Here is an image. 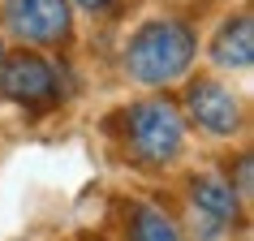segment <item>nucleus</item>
I'll use <instances>...</instances> for the list:
<instances>
[{
    "label": "nucleus",
    "instance_id": "obj_1",
    "mask_svg": "<svg viewBox=\"0 0 254 241\" xmlns=\"http://www.w3.org/2000/svg\"><path fill=\"white\" fill-rule=\"evenodd\" d=\"M112 134L134 168H168L186 147V120L168 99H138L112 117Z\"/></svg>",
    "mask_w": 254,
    "mask_h": 241
},
{
    "label": "nucleus",
    "instance_id": "obj_2",
    "mask_svg": "<svg viewBox=\"0 0 254 241\" xmlns=\"http://www.w3.org/2000/svg\"><path fill=\"white\" fill-rule=\"evenodd\" d=\"M198 35L181 17H151L125 43V73L142 86H168L194 65Z\"/></svg>",
    "mask_w": 254,
    "mask_h": 241
},
{
    "label": "nucleus",
    "instance_id": "obj_3",
    "mask_svg": "<svg viewBox=\"0 0 254 241\" xmlns=\"http://www.w3.org/2000/svg\"><path fill=\"white\" fill-rule=\"evenodd\" d=\"M186 202H190V233L194 241H228L233 228L241 224V198L224 177L215 173H194L186 185Z\"/></svg>",
    "mask_w": 254,
    "mask_h": 241
},
{
    "label": "nucleus",
    "instance_id": "obj_4",
    "mask_svg": "<svg viewBox=\"0 0 254 241\" xmlns=\"http://www.w3.org/2000/svg\"><path fill=\"white\" fill-rule=\"evenodd\" d=\"M0 91L9 95L17 108L26 112H48L61 104V73L52 60H43L39 52H13L0 65Z\"/></svg>",
    "mask_w": 254,
    "mask_h": 241
},
{
    "label": "nucleus",
    "instance_id": "obj_5",
    "mask_svg": "<svg viewBox=\"0 0 254 241\" xmlns=\"http://www.w3.org/2000/svg\"><path fill=\"white\" fill-rule=\"evenodd\" d=\"M0 17L13 39L35 43V48H61L73 35L69 0H4Z\"/></svg>",
    "mask_w": 254,
    "mask_h": 241
},
{
    "label": "nucleus",
    "instance_id": "obj_6",
    "mask_svg": "<svg viewBox=\"0 0 254 241\" xmlns=\"http://www.w3.org/2000/svg\"><path fill=\"white\" fill-rule=\"evenodd\" d=\"M186 112H190V120L198 125L202 134H211V138H233V134H241V125H246L241 99L215 78H194L190 82Z\"/></svg>",
    "mask_w": 254,
    "mask_h": 241
},
{
    "label": "nucleus",
    "instance_id": "obj_7",
    "mask_svg": "<svg viewBox=\"0 0 254 241\" xmlns=\"http://www.w3.org/2000/svg\"><path fill=\"white\" fill-rule=\"evenodd\" d=\"M211 56H215V65H224V69H250V60H254V22H250V13L228 17L224 26L215 30Z\"/></svg>",
    "mask_w": 254,
    "mask_h": 241
},
{
    "label": "nucleus",
    "instance_id": "obj_8",
    "mask_svg": "<svg viewBox=\"0 0 254 241\" xmlns=\"http://www.w3.org/2000/svg\"><path fill=\"white\" fill-rule=\"evenodd\" d=\"M121 241H181V228L155 202H129L125 224H121Z\"/></svg>",
    "mask_w": 254,
    "mask_h": 241
},
{
    "label": "nucleus",
    "instance_id": "obj_9",
    "mask_svg": "<svg viewBox=\"0 0 254 241\" xmlns=\"http://www.w3.org/2000/svg\"><path fill=\"white\" fill-rule=\"evenodd\" d=\"M228 185L237 189V198H241V202L254 194V181H250V155H241V160H237V181H228Z\"/></svg>",
    "mask_w": 254,
    "mask_h": 241
},
{
    "label": "nucleus",
    "instance_id": "obj_10",
    "mask_svg": "<svg viewBox=\"0 0 254 241\" xmlns=\"http://www.w3.org/2000/svg\"><path fill=\"white\" fill-rule=\"evenodd\" d=\"M78 4L86 9V13H108V9H112L117 0H78Z\"/></svg>",
    "mask_w": 254,
    "mask_h": 241
},
{
    "label": "nucleus",
    "instance_id": "obj_11",
    "mask_svg": "<svg viewBox=\"0 0 254 241\" xmlns=\"http://www.w3.org/2000/svg\"><path fill=\"white\" fill-rule=\"evenodd\" d=\"M0 65H4V43H0Z\"/></svg>",
    "mask_w": 254,
    "mask_h": 241
}]
</instances>
